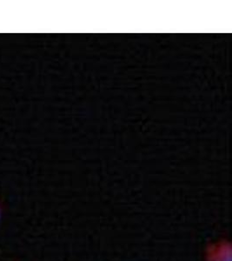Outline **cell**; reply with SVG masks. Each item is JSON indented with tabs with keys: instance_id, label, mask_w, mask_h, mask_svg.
<instances>
[{
	"instance_id": "cell-1",
	"label": "cell",
	"mask_w": 232,
	"mask_h": 261,
	"mask_svg": "<svg viewBox=\"0 0 232 261\" xmlns=\"http://www.w3.org/2000/svg\"><path fill=\"white\" fill-rule=\"evenodd\" d=\"M232 248L229 241L220 238L206 246L204 261H231Z\"/></svg>"
},
{
	"instance_id": "cell-2",
	"label": "cell",
	"mask_w": 232,
	"mask_h": 261,
	"mask_svg": "<svg viewBox=\"0 0 232 261\" xmlns=\"http://www.w3.org/2000/svg\"><path fill=\"white\" fill-rule=\"evenodd\" d=\"M3 207H2V205H1V204H0V223H1L2 220H3Z\"/></svg>"
}]
</instances>
